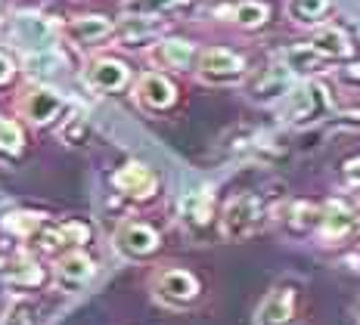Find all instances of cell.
<instances>
[{"label": "cell", "instance_id": "6da1fadb", "mask_svg": "<svg viewBox=\"0 0 360 325\" xmlns=\"http://www.w3.org/2000/svg\"><path fill=\"white\" fill-rule=\"evenodd\" d=\"M329 112H333V96H329V90L320 84V81H307V84L295 87L286 96L283 121L292 127H307V124L323 121Z\"/></svg>", "mask_w": 360, "mask_h": 325}, {"label": "cell", "instance_id": "7a4b0ae2", "mask_svg": "<svg viewBox=\"0 0 360 325\" xmlns=\"http://www.w3.org/2000/svg\"><path fill=\"white\" fill-rule=\"evenodd\" d=\"M4 34L19 50H25V56L56 50V25L47 16H37V13H16V16H10L4 25Z\"/></svg>", "mask_w": 360, "mask_h": 325}, {"label": "cell", "instance_id": "3957f363", "mask_svg": "<svg viewBox=\"0 0 360 325\" xmlns=\"http://www.w3.org/2000/svg\"><path fill=\"white\" fill-rule=\"evenodd\" d=\"M261 220H264V205L255 192H243L224 208L221 214V236L227 241H243L252 232H258Z\"/></svg>", "mask_w": 360, "mask_h": 325}, {"label": "cell", "instance_id": "277c9868", "mask_svg": "<svg viewBox=\"0 0 360 325\" xmlns=\"http://www.w3.org/2000/svg\"><path fill=\"white\" fill-rule=\"evenodd\" d=\"M153 294L168 307H190L199 298V279L190 270H162L153 282Z\"/></svg>", "mask_w": 360, "mask_h": 325}, {"label": "cell", "instance_id": "5b68a950", "mask_svg": "<svg viewBox=\"0 0 360 325\" xmlns=\"http://www.w3.org/2000/svg\"><path fill=\"white\" fill-rule=\"evenodd\" d=\"M245 74L243 56H236L233 50L212 47L199 56V78L208 84H236Z\"/></svg>", "mask_w": 360, "mask_h": 325}, {"label": "cell", "instance_id": "8992f818", "mask_svg": "<svg viewBox=\"0 0 360 325\" xmlns=\"http://www.w3.org/2000/svg\"><path fill=\"white\" fill-rule=\"evenodd\" d=\"M298 316V294L292 285H276L264 294L258 313H255V322L258 325H295Z\"/></svg>", "mask_w": 360, "mask_h": 325}, {"label": "cell", "instance_id": "52a82bcc", "mask_svg": "<svg viewBox=\"0 0 360 325\" xmlns=\"http://www.w3.org/2000/svg\"><path fill=\"white\" fill-rule=\"evenodd\" d=\"M159 245H162L159 232L149 223H140V220H127L118 226V232H115V248L124 257H131V260H143V257L155 254Z\"/></svg>", "mask_w": 360, "mask_h": 325}, {"label": "cell", "instance_id": "ba28073f", "mask_svg": "<svg viewBox=\"0 0 360 325\" xmlns=\"http://www.w3.org/2000/svg\"><path fill=\"white\" fill-rule=\"evenodd\" d=\"M112 186L124 195V199H134V201H146L155 195L159 189V177L140 161H127L122 164L115 173H112Z\"/></svg>", "mask_w": 360, "mask_h": 325}, {"label": "cell", "instance_id": "9c48e42d", "mask_svg": "<svg viewBox=\"0 0 360 325\" xmlns=\"http://www.w3.org/2000/svg\"><path fill=\"white\" fill-rule=\"evenodd\" d=\"M292 90H295V74L283 62H274L255 78L252 100L255 102H276V100H283V96H289Z\"/></svg>", "mask_w": 360, "mask_h": 325}, {"label": "cell", "instance_id": "30bf717a", "mask_svg": "<svg viewBox=\"0 0 360 325\" xmlns=\"http://www.w3.org/2000/svg\"><path fill=\"white\" fill-rule=\"evenodd\" d=\"M37 248L44 254H56L63 248H75V245H84L90 239V226L81 223V220H65L59 226H47V230L37 232Z\"/></svg>", "mask_w": 360, "mask_h": 325}, {"label": "cell", "instance_id": "8fae6325", "mask_svg": "<svg viewBox=\"0 0 360 325\" xmlns=\"http://www.w3.org/2000/svg\"><path fill=\"white\" fill-rule=\"evenodd\" d=\"M84 81L94 90H100V93H118V90H124L127 81H131V69H127L124 62H118V59H109V56L94 59L84 72Z\"/></svg>", "mask_w": 360, "mask_h": 325}, {"label": "cell", "instance_id": "7c38bea8", "mask_svg": "<svg viewBox=\"0 0 360 325\" xmlns=\"http://www.w3.org/2000/svg\"><path fill=\"white\" fill-rule=\"evenodd\" d=\"M137 102H140V109H146V112H168L171 105L177 102V87L159 72L143 74L137 84Z\"/></svg>", "mask_w": 360, "mask_h": 325}, {"label": "cell", "instance_id": "4fadbf2b", "mask_svg": "<svg viewBox=\"0 0 360 325\" xmlns=\"http://www.w3.org/2000/svg\"><path fill=\"white\" fill-rule=\"evenodd\" d=\"M180 220L184 226L199 236L202 230H208V223L214 220V195L208 189H193L180 199Z\"/></svg>", "mask_w": 360, "mask_h": 325}, {"label": "cell", "instance_id": "5bb4252c", "mask_svg": "<svg viewBox=\"0 0 360 325\" xmlns=\"http://www.w3.org/2000/svg\"><path fill=\"white\" fill-rule=\"evenodd\" d=\"M65 109V96L56 93V90L50 87H34L25 93V100H22V112H25V118L32 121V124H50L53 118H59V112Z\"/></svg>", "mask_w": 360, "mask_h": 325}, {"label": "cell", "instance_id": "9a60e30c", "mask_svg": "<svg viewBox=\"0 0 360 325\" xmlns=\"http://www.w3.org/2000/svg\"><path fill=\"white\" fill-rule=\"evenodd\" d=\"M94 270H96L94 260H90L84 251H69L65 257H59L53 279L63 291H78L94 279Z\"/></svg>", "mask_w": 360, "mask_h": 325}, {"label": "cell", "instance_id": "2e32d148", "mask_svg": "<svg viewBox=\"0 0 360 325\" xmlns=\"http://www.w3.org/2000/svg\"><path fill=\"white\" fill-rule=\"evenodd\" d=\"M360 223L357 211L348 208L345 201H329L326 208H320V232L326 239H345L354 232V226Z\"/></svg>", "mask_w": 360, "mask_h": 325}, {"label": "cell", "instance_id": "e0dca14e", "mask_svg": "<svg viewBox=\"0 0 360 325\" xmlns=\"http://www.w3.org/2000/svg\"><path fill=\"white\" fill-rule=\"evenodd\" d=\"M162 19H143V16H127L122 19L115 28H112V34H118V41L124 44V47H140V44L153 41L155 34L162 32Z\"/></svg>", "mask_w": 360, "mask_h": 325}, {"label": "cell", "instance_id": "ac0fdd59", "mask_svg": "<svg viewBox=\"0 0 360 325\" xmlns=\"http://www.w3.org/2000/svg\"><path fill=\"white\" fill-rule=\"evenodd\" d=\"M314 53H317L320 59H326V62H339V59H348L351 56V41L348 34L342 32V28H323V32L314 34V41L307 44Z\"/></svg>", "mask_w": 360, "mask_h": 325}, {"label": "cell", "instance_id": "d6986e66", "mask_svg": "<svg viewBox=\"0 0 360 325\" xmlns=\"http://www.w3.org/2000/svg\"><path fill=\"white\" fill-rule=\"evenodd\" d=\"M112 22L106 16H78L69 22V37L75 44H84V47H90V44H100L106 41V37L112 34Z\"/></svg>", "mask_w": 360, "mask_h": 325}, {"label": "cell", "instance_id": "ffe728a7", "mask_svg": "<svg viewBox=\"0 0 360 325\" xmlns=\"http://www.w3.org/2000/svg\"><path fill=\"white\" fill-rule=\"evenodd\" d=\"M193 56H196V47H193L190 41H184V37H168V41H162V47L155 50V59H159L162 65H168V69H190Z\"/></svg>", "mask_w": 360, "mask_h": 325}, {"label": "cell", "instance_id": "44dd1931", "mask_svg": "<svg viewBox=\"0 0 360 325\" xmlns=\"http://www.w3.org/2000/svg\"><path fill=\"white\" fill-rule=\"evenodd\" d=\"M280 62L298 78V74H317V72H323L326 59H320L317 53L307 47V44H302V47H289L286 53H283Z\"/></svg>", "mask_w": 360, "mask_h": 325}, {"label": "cell", "instance_id": "7402d4cb", "mask_svg": "<svg viewBox=\"0 0 360 325\" xmlns=\"http://www.w3.org/2000/svg\"><path fill=\"white\" fill-rule=\"evenodd\" d=\"M0 230L16 239H34L44 230V217L34 214V211H13V214H6L0 220Z\"/></svg>", "mask_w": 360, "mask_h": 325}, {"label": "cell", "instance_id": "603a6c76", "mask_svg": "<svg viewBox=\"0 0 360 325\" xmlns=\"http://www.w3.org/2000/svg\"><path fill=\"white\" fill-rule=\"evenodd\" d=\"M4 282L13 288H37L44 282V270L34 260H19L4 270Z\"/></svg>", "mask_w": 360, "mask_h": 325}, {"label": "cell", "instance_id": "cb8c5ba5", "mask_svg": "<svg viewBox=\"0 0 360 325\" xmlns=\"http://www.w3.org/2000/svg\"><path fill=\"white\" fill-rule=\"evenodd\" d=\"M326 10H329V0H289L286 4L289 19H295L298 25H314V22H320Z\"/></svg>", "mask_w": 360, "mask_h": 325}, {"label": "cell", "instance_id": "d4e9b609", "mask_svg": "<svg viewBox=\"0 0 360 325\" xmlns=\"http://www.w3.org/2000/svg\"><path fill=\"white\" fill-rule=\"evenodd\" d=\"M267 16H270L267 4H258V0H243V4L233 6V22L239 28H261Z\"/></svg>", "mask_w": 360, "mask_h": 325}, {"label": "cell", "instance_id": "484cf974", "mask_svg": "<svg viewBox=\"0 0 360 325\" xmlns=\"http://www.w3.org/2000/svg\"><path fill=\"white\" fill-rule=\"evenodd\" d=\"M177 0H124L127 16H143V19H159L168 10H174Z\"/></svg>", "mask_w": 360, "mask_h": 325}, {"label": "cell", "instance_id": "4316f807", "mask_svg": "<svg viewBox=\"0 0 360 325\" xmlns=\"http://www.w3.org/2000/svg\"><path fill=\"white\" fill-rule=\"evenodd\" d=\"M25 146L22 140V127L16 121H0V158H16Z\"/></svg>", "mask_w": 360, "mask_h": 325}, {"label": "cell", "instance_id": "83f0119b", "mask_svg": "<svg viewBox=\"0 0 360 325\" xmlns=\"http://www.w3.org/2000/svg\"><path fill=\"white\" fill-rule=\"evenodd\" d=\"M25 65H28V74L44 78V74H53L59 65H63V59H59L56 50H47V53H32V56H25Z\"/></svg>", "mask_w": 360, "mask_h": 325}, {"label": "cell", "instance_id": "f1b7e54d", "mask_svg": "<svg viewBox=\"0 0 360 325\" xmlns=\"http://www.w3.org/2000/svg\"><path fill=\"white\" fill-rule=\"evenodd\" d=\"M289 223H292V230H295V232L317 230V226H320V208H314V205H304V201H298V205L292 208Z\"/></svg>", "mask_w": 360, "mask_h": 325}, {"label": "cell", "instance_id": "f546056e", "mask_svg": "<svg viewBox=\"0 0 360 325\" xmlns=\"http://www.w3.org/2000/svg\"><path fill=\"white\" fill-rule=\"evenodd\" d=\"M87 137H90V127H87V121L81 115H75L69 124L63 127V140L69 142V146H84Z\"/></svg>", "mask_w": 360, "mask_h": 325}, {"label": "cell", "instance_id": "4dcf8cb0", "mask_svg": "<svg viewBox=\"0 0 360 325\" xmlns=\"http://www.w3.org/2000/svg\"><path fill=\"white\" fill-rule=\"evenodd\" d=\"M0 325H32L28 307H25V304H13L10 310H6L4 319H0Z\"/></svg>", "mask_w": 360, "mask_h": 325}, {"label": "cell", "instance_id": "1f68e13d", "mask_svg": "<svg viewBox=\"0 0 360 325\" xmlns=\"http://www.w3.org/2000/svg\"><path fill=\"white\" fill-rule=\"evenodd\" d=\"M13 72H16V65H13V59L6 56V53H0V87H4V84H10Z\"/></svg>", "mask_w": 360, "mask_h": 325}, {"label": "cell", "instance_id": "d6a6232c", "mask_svg": "<svg viewBox=\"0 0 360 325\" xmlns=\"http://www.w3.org/2000/svg\"><path fill=\"white\" fill-rule=\"evenodd\" d=\"M345 81H348V84H360V65H354V69L345 72Z\"/></svg>", "mask_w": 360, "mask_h": 325}]
</instances>
